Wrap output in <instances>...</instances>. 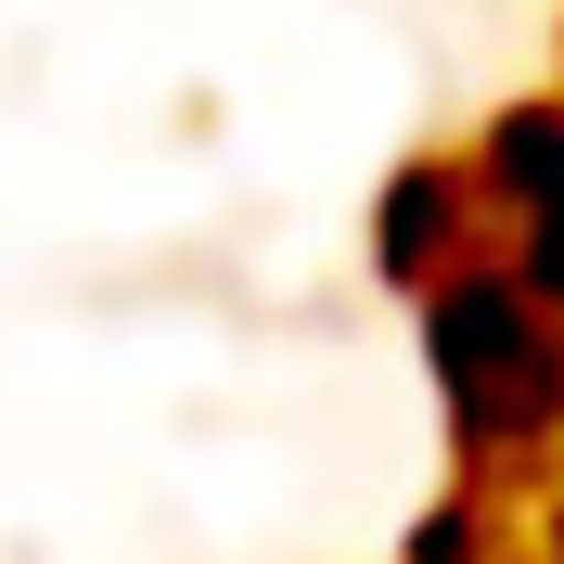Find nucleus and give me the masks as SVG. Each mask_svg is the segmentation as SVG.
<instances>
[{"mask_svg": "<svg viewBox=\"0 0 564 564\" xmlns=\"http://www.w3.org/2000/svg\"><path fill=\"white\" fill-rule=\"evenodd\" d=\"M449 564H513V552H500V539H488V552H449Z\"/></svg>", "mask_w": 564, "mask_h": 564, "instance_id": "f03ea898", "label": "nucleus"}, {"mask_svg": "<svg viewBox=\"0 0 564 564\" xmlns=\"http://www.w3.org/2000/svg\"><path fill=\"white\" fill-rule=\"evenodd\" d=\"M423 359H436V398L475 462H513V449L539 462L564 436V321L500 257H462L423 282Z\"/></svg>", "mask_w": 564, "mask_h": 564, "instance_id": "f257e3e1", "label": "nucleus"}]
</instances>
